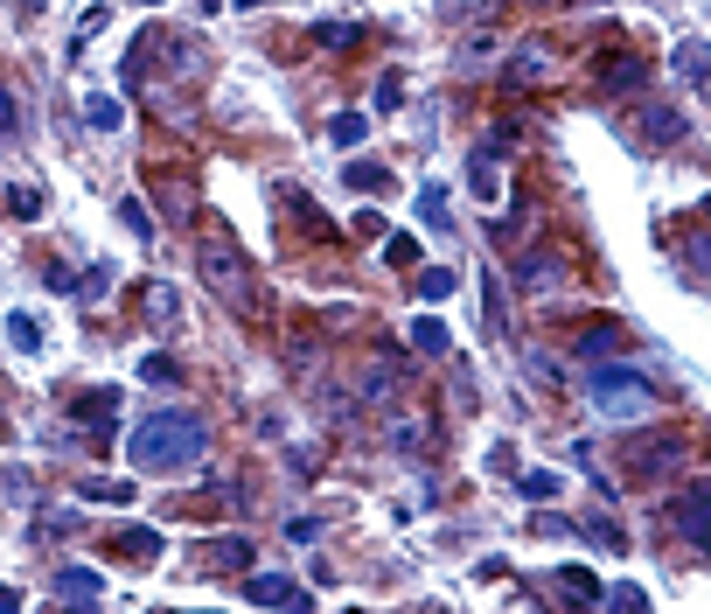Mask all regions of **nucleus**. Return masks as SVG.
Masks as SVG:
<instances>
[{
	"label": "nucleus",
	"mask_w": 711,
	"mask_h": 614,
	"mask_svg": "<svg viewBox=\"0 0 711 614\" xmlns=\"http://www.w3.org/2000/svg\"><path fill=\"white\" fill-rule=\"evenodd\" d=\"M126 454H132V468H147V475H182L210 454V426L195 420V412H153V420H140L126 433Z\"/></svg>",
	"instance_id": "obj_1"
},
{
	"label": "nucleus",
	"mask_w": 711,
	"mask_h": 614,
	"mask_svg": "<svg viewBox=\"0 0 711 614\" xmlns=\"http://www.w3.org/2000/svg\"><path fill=\"white\" fill-rule=\"evenodd\" d=\"M195 279L231 307V315H244V321H258L265 315V300H258V279H252V258L237 252V237L224 231V224H210L203 237H195Z\"/></svg>",
	"instance_id": "obj_2"
},
{
	"label": "nucleus",
	"mask_w": 711,
	"mask_h": 614,
	"mask_svg": "<svg viewBox=\"0 0 711 614\" xmlns=\"http://www.w3.org/2000/svg\"><path fill=\"white\" fill-rule=\"evenodd\" d=\"M586 399L607 412V420L635 426V420H649V412H656V384L635 378L628 363H586Z\"/></svg>",
	"instance_id": "obj_3"
},
{
	"label": "nucleus",
	"mask_w": 711,
	"mask_h": 614,
	"mask_svg": "<svg viewBox=\"0 0 711 614\" xmlns=\"http://www.w3.org/2000/svg\"><path fill=\"white\" fill-rule=\"evenodd\" d=\"M355 399L391 412L397 399H412V357H397V349H376V357H363V370H355Z\"/></svg>",
	"instance_id": "obj_4"
},
{
	"label": "nucleus",
	"mask_w": 711,
	"mask_h": 614,
	"mask_svg": "<svg viewBox=\"0 0 711 614\" xmlns=\"http://www.w3.org/2000/svg\"><path fill=\"white\" fill-rule=\"evenodd\" d=\"M683 460H691V441L662 426V433H641V441H628L620 468H628V481H662V475H677Z\"/></svg>",
	"instance_id": "obj_5"
},
{
	"label": "nucleus",
	"mask_w": 711,
	"mask_h": 614,
	"mask_svg": "<svg viewBox=\"0 0 711 614\" xmlns=\"http://www.w3.org/2000/svg\"><path fill=\"white\" fill-rule=\"evenodd\" d=\"M559 77V50L551 42H517L502 56V92H538V84Z\"/></svg>",
	"instance_id": "obj_6"
},
{
	"label": "nucleus",
	"mask_w": 711,
	"mask_h": 614,
	"mask_svg": "<svg viewBox=\"0 0 711 614\" xmlns=\"http://www.w3.org/2000/svg\"><path fill=\"white\" fill-rule=\"evenodd\" d=\"M384 441H391V454L426 460V454H433V412H418V405L397 399V405L384 412Z\"/></svg>",
	"instance_id": "obj_7"
},
{
	"label": "nucleus",
	"mask_w": 711,
	"mask_h": 614,
	"mask_svg": "<svg viewBox=\"0 0 711 614\" xmlns=\"http://www.w3.org/2000/svg\"><path fill=\"white\" fill-rule=\"evenodd\" d=\"M670 523L683 544H698V552H711V481H691L677 502H670Z\"/></svg>",
	"instance_id": "obj_8"
},
{
	"label": "nucleus",
	"mask_w": 711,
	"mask_h": 614,
	"mask_svg": "<svg viewBox=\"0 0 711 614\" xmlns=\"http://www.w3.org/2000/svg\"><path fill=\"white\" fill-rule=\"evenodd\" d=\"M189 565L195 573H237V565H252V538H203V544H189Z\"/></svg>",
	"instance_id": "obj_9"
},
{
	"label": "nucleus",
	"mask_w": 711,
	"mask_h": 614,
	"mask_svg": "<svg viewBox=\"0 0 711 614\" xmlns=\"http://www.w3.org/2000/svg\"><path fill=\"white\" fill-rule=\"evenodd\" d=\"M635 134L649 140V147H677L683 134H691V119H683L677 105H662V98H649V105H635Z\"/></svg>",
	"instance_id": "obj_10"
},
{
	"label": "nucleus",
	"mask_w": 711,
	"mask_h": 614,
	"mask_svg": "<svg viewBox=\"0 0 711 614\" xmlns=\"http://www.w3.org/2000/svg\"><path fill=\"white\" fill-rule=\"evenodd\" d=\"M244 601H258V607H315V594H307L300 580H286V573H252L244 580Z\"/></svg>",
	"instance_id": "obj_11"
},
{
	"label": "nucleus",
	"mask_w": 711,
	"mask_h": 614,
	"mask_svg": "<svg viewBox=\"0 0 711 614\" xmlns=\"http://www.w3.org/2000/svg\"><path fill=\"white\" fill-rule=\"evenodd\" d=\"M509 279H517V294H551L565 279V258H551V252H523L517 266H509Z\"/></svg>",
	"instance_id": "obj_12"
},
{
	"label": "nucleus",
	"mask_w": 711,
	"mask_h": 614,
	"mask_svg": "<svg viewBox=\"0 0 711 614\" xmlns=\"http://www.w3.org/2000/svg\"><path fill=\"white\" fill-rule=\"evenodd\" d=\"M670 63H677V77L691 84L698 98H711V42H691V35H683L677 50H670Z\"/></svg>",
	"instance_id": "obj_13"
},
{
	"label": "nucleus",
	"mask_w": 711,
	"mask_h": 614,
	"mask_svg": "<svg viewBox=\"0 0 711 614\" xmlns=\"http://www.w3.org/2000/svg\"><path fill=\"white\" fill-rule=\"evenodd\" d=\"M641 77H649V63H641L635 50L599 56V92H641Z\"/></svg>",
	"instance_id": "obj_14"
},
{
	"label": "nucleus",
	"mask_w": 711,
	"mask_h": 614,
	"mask_svg": "<svg viewBox=\"0 0 711 614\" xmlns=\"http://www.w3.org/2000/svg\"><path fill=\"white\" fill-rule=\"evenodd\" d=\"M496 161H502V147H496V140H488V147L475 154V161H468V189L481 195V203H496V195H502V174H496Z\"/></svg>",
	"instance_id": "obj_15"
},
{
	"label": "nucleus",
	"mask_w": 711,
	"mask_h": 614,
	"mask_svg": "<svg viewBox=\"0 0 711 614\" xmlns=\"http://www.w3.org/2000/svg\"><path fill=\"white\" fill-rule=\"evenodd\" d=\"M342 182H349V189H363V195H391V168H384V161H363V154H355V161L342 168Z\"/></svg>",
	"instance_id": "obj_16"
},
{
	"label": "nucleus",
	"mask_w": 711,
	"mask_h": 614,
	"mask_svg": "<svg viewBox=\"0 0 711 614\" xmlns=\"http://www.w3.org/2000/svg\"><path fill=\"white\" fill-rule=\"evenodd\" d=\"M84 502H132V481H113V475H84L77 481Z\"/></svg>",
	"instance_id": "obj_17"
},
{
	"label": "nucleus",
	"mask_w": 711,
	"mask_h": 614,
	"mask_svg": "<svg viewBox=\"0 0 711 614\" xmlns=\"http://www.w3.org/2000/svg\"><path fill=\"white\" fill-rule=\"evenodd\" d=\"M105 580L98 573H56V601H98Z\"/></svg>",
	"instance_id": "obj_18"
},
{
	"label": "nucleus",
	"mask_w": 711,
	"mask_h": 614,
	"mask_svg": "<svg viewBox=\"0 0 711 614\" xmlns=\"http://www.w3.org/2000/svg\"><path fill=\"white\" fill-rule=\"evenodd\" d=\"M363 134H370V119H363V113H336V119H328V140H336L342 154H349V147H363Z\"/></svg>",
	"instance_id": "obj_19"
},
{
	"label": "nucleus",
	"mask_w": 711,
	"mask_h": 614,
	"mask_svg": "<svg viewBox=\"0 0 711 614\" xmlns=\"http://www.w3.org/2000/svg\"><path fill=\"white\" fill-rule=\"evenodd\" d=\"M412 349H418V357H447L454 342H447V328H439V321L426 315V321H412Z\"/></svg>",
	"instance_id": "obj_20"
},
{
	"label": "nucleus",
	"mask_w": 711,
	"mask_h": 614,
	"mask_svg": "<svg viewBox=\"0 0 711 614\" xmlns=\"http://www.w3.org/2000/svg\"><path fill=\"white\" fill-rule=\"evenodd\" d=\"M113 412H119V391H92V399H84V426L105 433V426H113Z\"/></svg>",
	"instance_id": "obj_21"
},
{
	"label": "nucleus",
	"mask_w": 711,
	"mask_h": 614,
	"mask_svg": "<svg viewBox=\"0 0 711 614\" xmlns=\"http://www.w3.org/2000/svg\"><path fill=\"white\" fill-rule=\"evenodd\" d=\"M84 119H92L98 134H113V126H119L126 113H119V98H105V92H92V98H84Z\"/></svg>",
	"instance_id": "obj_22"
},
{
	"label": "nucleus",
	"mask_w": 711,
	"mask_h": 614,
	"mask_svg": "<svg viewBox=\"0 0 711 614\" xmlns=\"http://www.w3.org/2000/svg\"><path fill=\"white\" fill-rule=\"evenodd\" d=\"M174 307H182V300H174V287H168V279H147V315L168 328V321H174Z\"/></svg>",
	"instance_id": "obj_23"
},
{
	"label": "nucleus",
	"mask_w": 711,
	"mask_h": 614,
	"mask_svg": "<svg viewBox=\"0 0 711 614\" xmlns=\"http://www.w3.org/2000/svg\"><path fill=\"white\" fill-rule=\"evenodd\" d=\"M418 216H426L433 231H447V189H439V182H426V189H418Z\"/></svg>",
	"instance_id": "obj_24"
},
{
	"label": "nucleus",
	"mask_w": 711,
	"mask_h": 614,
	"mask_svg": "<svg viewBox=\"0 0 711 614\" xmlns=\"http://www.w3.org/2000/svg\"><path fill=\"white\" fill-rule=\"evenodd\" d=\"M454 287H460V279H454L447 266H426V273H418V300H447Z\"/></svg>",
	"instance_id": "obj_25"
},
{
	"label": "nucleus",
	"mask_w": 711,
	"mask_h": 614,
	"mask_svg": "<svg viewBox=\"0 0 711 614\" xmlns=\"http://www.w3.org/2000/svg\"><path fill=\"white\" fill-rule=\"evenodd\" d=\"M119 216H126V231H132V237H147V245L161 237V231H153V216H147V203H140V195H126V203H119Z\"/></svg>",
	"instance_id": "obj_26"
},
{
	"label": "nucleus",
	"mask_w": 711,
	"mask_h": 614,
	"mask_svg": "<svg viewBox=\"0 0 711 614\" xmlns=\"http://www.w3.org/2000/svg\"><path fill=\"white\" fill-rule=\"evenodd\" d=\"M559 586H565L572 601H599V580L586 573V565H565V573H559Z\"/></svg>",
	"instance_id": "obj_27"
},
{
	"label": "nucleus",
	"mask_w": 711,
	"mask_h": 614,
	"mask_svg": "<svg viewBox=\"0 0 711 614\" xmlns=\"http://www.w3.org/2000/svg\"><path fill=\"white\" fill-rule=\"evenodd\" d=\"M42 203H50V195H42L35 182H14V189H8V210H14V216H42Z\"/></svg>",
	"instance_id": "obj_28"
},
{
	"label": "nucleus",
	"mask_w": 711,
	"mask_h": 614,
	"mask_svg": "<svg viewBox=\"0 0 711 614\" xmlns=\"http://www.w3.org/2000/svg\"><path fill=\"white\" fill-rule=\"evenodd\" d=\"M119 544H126L132 559H161V531H147V523H132V531H126Z\"/></svg>",
	"instance_id": "obj_29"
},
{
	"label": "nucleus",
	"mask_w": 711,
	"mask_h": 614,
	"mask_svg": "<svg viewBox=\"0 0 711 614\" xmlns=\"http://www.w3.org/2000/svg\"><path fill=\"white\" fill-rule=\"evenodd\" d=\"M8 342H14V349H42V328H35V315H8Z\"/></svg>",
	"instance_id": "obj_30"
},
{
	"label": "nucleus",
	"mask_w": 711,
	"mask_h": 614,
	"mask_svg": "<svg viewBox=\"0 0 711 614\" xmlns=\"http://www.w3.org/2000/svg\"><path fill=\"white\" fill-rule=\"evenodd\" d=\"M384 231H391V224H384L376 210H355V216H349V237H363V245H376Z\"/></svg>",
	"instance_id": "obj_31"
},
{
	"label": "nucleus",
	"mask_w": 711,
	"mask_h": 614,
	"mask_svg": "<svg viewBox=\"0 0 711 614\" xmlns=\"http://www.w3.org/2000/svg\"><path fill=\"white\" fill-rule=\"evenodd\" d=\"M315 42H321V50H349L355 29H349V21H315Z\"/></svg>",
	"instance_id": "obj_32"
},
{
	"label": "nucleus",
	"mask_w": 711,
	"mask_h": 614,
	"mask_svg": "<svg viewBox=\"0 0 711 614\" xmlns=\"http://www.w3.org/2000/svg\"><path fill=\"white\" fill-rule=\"evenodd\" d=\"M140 378H147V384H182V363H174V357H147Z\"/></svg>",
	"instance_id": "obj_33"
},
{
	"label": "nucleus",
	"mask_w": 711,
	"mask_h": 614,
	"mask_svg": "<svg viewBox=\"0 0 711 614\" xmlns=\"http://www.w3.org/2000/svg\"><path fill=\"white\" fill-rule=\"evenodd\" d=\"M523 496L530 502H551V496H559V475H551V468H530L523 475Z\"/></svg>",
	"instance_id": "obj_34"
},
{
	"label": "nucleus",
	"mask_w": 711,
	"mask_h": 614,
	"mask_svg": "<svg viewBox=\"0 0 711 614\" xmlns=\"http://www.w3.org/2000/svg\"><path fill=\"white\" fill-rule=\"evenodd\" d=\"M376 105H384V113H397V105H405V77H397V71L376 77Z\"/></svg>",
	"instance_id": "obj_35"
},
{
	"label": "nucleus",
	"mask_w": 711,
	"mask_h": 614,
	"mask_svg": "<svg viewBox=\"0 0 711 614\" xmlns=\"http://www.w3.org/2000/svg\"><path fill=\"white\" fill-rule=\"evenodd\" d=\"M384 258L391 266H418V237H384Z\"/></svg>",
	"instance_id": "obj_36"
},
{
	"label": "nucleus",
	"mask_w": 711,
	"mask_h": 614,
	"mask_svg": "<svg viewBox=\"0 0 711 614\" xmlns=\"http://www.w3.org/2000/svg\"><path fill=\"white\" fill-rule=\"evenodd\" d=\"M105 287H113V266H92V273H84V287H71V294H84V300H105Z\"/></svg>",
	"instance_id": "obj_37"
},
{
	"label": "nucleus",
	"mask_w": 711,
	"mask_h": 614,
	"mask_svg": "<svg viewBox=\"0 0 711 614\" xmlns=\"http://www.w3.org/2000/svg\"><path fill=\"white\" fill-rule=\"evenodd\" d=\"M105 21H113V14H105V8H92V14H84V21H77V35H71V56H77V50H84V42H92V35L105 29Z\"/></svg>",
	"instance_id": "obj_38"
},
{
	"label": "nucleus",
	"mask_w": 711,
	"mask_h": 614,
	"mask_svg": "<svg viewBox=\"0 0 711 614\" xmlns=\"http://www.w3.org/2000/svg\"><path fill=\"white\" fill-rule=\"evenodd\" d=\"M599 601H607V607H649V594H641V586H607V594H599Z\"/></svg>",
	"instance_id": "obj_39"
},
{
	"label": "nucleus",
	"mask_w": 711,
	"mask_h": 614,
	"mask_svg": "<svg viewBox=\"0 0 711 614\" xmlns=\"http://www.w3.org/2000/svg\"><path fill=\"white\" fill-rule=\"evenodd\" d=\"M523 370H530V378H538L544 391H551V384H559V363H551V357H538V349H530V357H523Z\"/></svg>",
	"instance_id": "obj_40"
},
{
	"label": "nucleus",
	"mask_w": 711,
	"mask_h": 614,
	"mask_svg": "<svg viewBox=\"0 0 711 614\" xmlns=\"http://www.w3.org/2000/svg\"><path fill=\"white\" fill-rule=\"evenodd\" d=\"M580 349H586V357H614V349H620V328H599V336H586Z\"/></svg>",
	"instance_id": "obj_41"
},
{
	"label": "nucleus",
	"mask_w": 711,
	"mask_h": 614,
	"mask_svg": "<svg viewBox=\"0 0 711 614\" xmlns=\"http://www.w3.org/2000/svg\"><path fill=\"white\" fill-rule=\"evenodd\" d=\"M286 538H294V544H315L321 538V517H294V523H286Z\"/></svg>",
	"instance_id": "obj_42"
},
{
	"label": "nucleus",
	"mask_w": 711,
	"mask_h": 614,
	"mask_svg": "<svg viewBox=\"0 0 711 614\" xmlns=\"http://www.w3.org/2000/svg\"><path fill=\"white\" fill-rule=\"evenodd\" d=\"M8 126H14V98L0 92V134H8Z\"/></svg>",
	"instance_id": "obj_43"
},
{
	"label": "nucleus",
	"mask_w": 711,
	"mask_h": 614,
	"mask_svg": "<svg viewBox=\"0 0 711 614\" xmlns=\"http://www.w3.org/2000/svg\"><path fill=\"white\" fill-rule=\"evenodd\" d=\"M691 266H698V273H711V245H691Z\"/></svg>",
	"instance_id": "obj_44"
},
{
	"label": "nucleus",
	"mask_w": 711,
	"mask_h": 614,
	"mask_svg": "<svg viewBox=\"0 0 711 614\" xmlns=\"http://www.w3.org/2000/svg\"><path fill=\"white\" fill-rule=\"evenodd\" d=\"M8 607H21V594H14V586H0V614H8Z\"/></svg>",
	"instance_id": "obj_45"
},
{
	"label": "nucleus",
	"mask_w": 711,
	"mask_h": 614,
	"mask_svg": "<svg viewBox=\"0 0 711 614\" xmlns=\"http://www.w3.org/2000/svg\"><path fill=\"white\" fill-rule=\"evenodd\" d=\"M523 8H565V0H523Z\"/></svg>",
	"instance_id": "obj_46"
},
{
	"label": "nucleus",
	"mask_w": 711,
	"mask_h": 614,
	"mask_svg": "<svg viewBox=\"0 0 711 614\" xmlns=\"http://www.w3.org/2000/svg\"><path fill=\"white\" fill-rule=\"evenodd\" d=\"M132 8H161V0H132Z\"/></svg>",
	"instance_id": "obj_47"
},
{
	"label": "nucleus",
	"mask_w": 711,
	"mask_h": 614,
	"mask_svg": "<svg viewBox=\"0 0 711 614\" xmlns=\"http://www.w3.org/2000/svg\"><path fill=\"white\" fill-rule=\"evenodd\" d=\"M698 210H704V216H711V195H704V203H698Z\"/></svg>",
	"instance_id": "obj_48"
},
{
	"label": "nucleus",
	"mask_w": 711,
	"mask_h": 614,
	"mask_svg": "<svg viewBox=\"0 0 711 614\" xmlns=\"http://www.w3.org/2000/svg\"><path fill=\"white\" fill-rule=\"evenodd\" d=\"M203 8H216V0H203Z\"/></svg>",
	"instance_id": "obj_49"
}]
</instances>
